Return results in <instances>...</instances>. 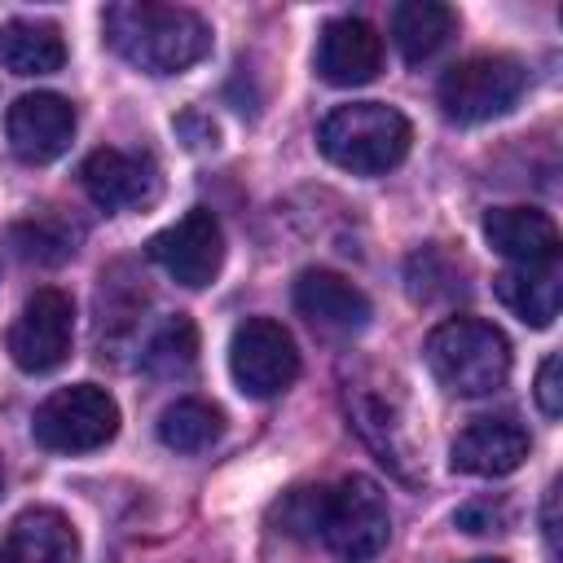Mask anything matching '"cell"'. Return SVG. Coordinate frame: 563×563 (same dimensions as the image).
Here are the masks:
<instances>
[{
  "instance_id": "13",
  "label": "cell",
  "mask_w": 563,
  "mask_h": 563,
  "mask_svg": "<svg viewBox=\"0 0 563 563\" xmlns=\"http://www.w3.org/2000/svg\"><path fill=\"white\" fill-rule=\"evenodd\" d=\"M79 180L101 211H132V207L154 202L158 194L154 163L141 154H123V150H92L79 167Z\"/></svg>"
},
{
  "instance_id": "25",
  "label": "cell",
  "mask_w": 563,
  "mask_h": 563,
  "mask_svg": "<svg viewBox=\"0 0 563 563\" xmlns=\"http://www.w3.org/2000/svg\"><path fill=\"white\" fill-rule=\"evenodd\" d=\"M475 563H506V559H475Z\"/></svg>"
},
{
  "instance_id": "5",
  "label": "cell",
  "mask_w": 563,
  "mask_h": 563,
  "mask_svg": "<svg viewBox=\"0 0 563 563\" xmlns=\"http://www.w3.org/2000/svg\"><path fill=\"white\" fill-rule=\"evenodd\" d=\"M523 84H528V70L519 57L475 53L444 70L440 110L453 123H488V119H501L506 110H515V101L523 97Z\"/></svg>"
},
{
  "instance_id": "21",
  "label": "cell",
  "mask_w": 563,
  "mask_h": 563,
  "mask_svg": "<svg viewBox=\"0 0 563 563\" xmlns=\"http://www.w3.org/2000/svg\"><path fill=\"white\" fill-rule=\"evenodd\" d=\"M141 365L154 374V378H185L194 365H198V330H194V321L189 317H167L154 334H150V343H145V352H141Z\"/></svg>"
},
{
  "instance_id": "2",
  "label": "cell",
  "mask_w": 563,
  "mask_h": 563,
  "mask_svg": "<svg viewBox=\"0 0 563 563\" xmlns=\"http://www.w3.org/2000/svg\"><path fill=\"white\" fill-rule=\"evenodd\" d=\"M427 369L457 396H488L510 374V343L493 321L449 317L427 334Z\"/></svg>"
},
{
  "instance_id": "3",
  "label": "cell",
  "mask_w": 563,
  "mask_h": 563,
  "mask_svg": "<svg viewBox=\"0 0 563 563\" xmlns=\"http://www.w3.org/2000/svg\"><path fill=\"white\" fill-rule=\"evenodd\" d=\"M317 141L334 167L356 172V176H378L409 154L413 132L400 110L383 101H352L325 114Z\"/></svg>"
},
{
  "instance_id": "18",
  "label": "cell",
  "mask_w": 563,
  "mask_h": 563,
  "mask_svg": "<svg viewBox=\"0 0 563 563\" xmlns=\"http://www.w3.org/2000/svg\"><path fill=\"white\" fill-rule=\"evenodd\" d=\"M457 31V13L440 0H409V4H396L391 9V40L400 48L405 62H427L435 57Z\"/></svg>"
},
{
  "instance_id": "11",
  "label": "cell",
  "mask_w": 563,
  "mask_h": 563,
  "mask_svg": "<svg viewBox=\"0 0 563 563\" xmlns=\"http://www.w3.org/2000/svg\"><path fill=\"white\" fill-rule=\"evenodd\" d=\"M383 66V35L365 18H334L317 35V75L334 88L369 84Z\"/></svg>"
},
{
  "instance_id": "24",
  "label": "cell",
  "mask_w": 563,
  "mask_h": 563,
  "mask_svg": "<svg viewBox=\"0 0 563 563\" xmlns=\"http://www.w3.org/2000/svg\"><path fill=\"white\" fill-rule=\"evenodd\" d=\"M537 405L545 418H559L563 413V387H559V352H550L537 369Z\"/></svg>"
},
{
  "instance_id": "1",
  "label": "cell",
  "mask_w": 563,
  "mask_h": 563,
  "mask_svg": "<svg viewBox=\"0 0 563 563\" xmlns=\"http://www.w3.org/2000/svg\"><path fill=\"white\" fill-rule=\"evenodd\" d=\"M106 44L145 75H180L211 53V26L180 4L119 0L101 13Z\"/></svg>"
},
{
  "instance_id": "4",
  "label": "cell",
  "mask_w": 563,
  "mask_h": 563,
  "mask_svg": "<svg viewBox=\"0 0 563 563\" xmlns=\"http://www.w3.org/2000/svg\"><path fill=\"white\" fill-rule=\"evenodd\" d=\"M308 528H317V537L339 559L365 563V559H374L387 545V537H391V510H387V497H383V488L374 479L347 475L330 493L317 488Z\"/></svg>"
},
{
  "instance_id": "14",
  "label": "cell",
  "mask_w": 563,
  "mask_h": 563,
  "mask_svg": "<svg viewBox=\"0 0 563 563\" xmlns=\"http://www.w3.org/2000/svg\"><path fill=\"white\" fill-rule=\"evenodd\" d=\"M295 308L325 334H356L369 325V299L330 268H303L295 277Z\"/></svg>"
},
{
  "instance_id": "7",
  "label": "cell",
  "mask_w": 563,
  "mask_h": 563,
  "mask_svg": "<svg viewBox=\"0 0 563 563\" xmlns=\"http://www.w3.org/2000/svg\"><path fill=\"white\" fill-rule=\"evenodd\" d=\"M229 369L242 396L268 400L299 378V347L273 317H246L229 339Z\"/></svg>"
},
{
  "instance_id": "26",
  "label": "cell",
  "mask_w": 563,
  "mask_h": 563,
  "mask_svg": "<svg viewBox=\"0 0 563 563\" xmlns=\"http://www.w3.org/2000/svg\"><path fill=\"white\" fill-rule=\"evenodd\" d=\"M0 488H4V462H0Z\"/></svg>"
},
{
  "instance_id": "12",
  "label": "cell",
  "mask_w": 563,
  "mask_h": 563,
  "mask_svg": "<svg viewBox=\"0 0 563 563\" xmlns=\"http://www.w3.org/2000/svg\"><path fill=\"white\" fill-rule=\"evenodd\" d=\"M528 449H532L528 431H523L515 418L497 413V418H475L466 431H457V440H453V449H449V462H453V471H462V475L497 479V475L519 471L523 457H528Z\"/></svg>"
},
{
  "instance_id": "19",
  "label": "cell",
  "mask_w": 563,
  "mask_h": 563,
  "mask_svg": "<svg viewBox=\"0 0 563 563\" xmlns=\"http://www.w3.org/2000/svg\"><path fill=\"white\" fill-rule=\"evenodd\" d=\"M0 62L13 75H53L66 66V40L53 22H9L0 31Z\"/></svg>"
},
{
  "instance_id": "16",
  "label": "cell",
  "mask_w": 563,
  "mask_h": 563,
  "mask_svg": "<svg viewBox=\"0 0 563 563\" xmlns=\"http://www.w3.org/2000/svg\"><path fill=\"white\" fill-rule=\"evenodd\" d=\"M484 238L515 264H554L559 229L537 207H493L484 216Z\"/></svg>"
},
{
  "instance_id": "22",
  "label": "cell",
  "mask_w": 563,
  "mask_h": 563,
  "mask_svg": "<svg viewBox=\"0 0 563 563\" xmlns=\"http://www.w3.org/2000/svg\"><path fill=\"white\" fill-rule=\"evenodd\" d=\"M9 242H13V251H18L22 260H35V264H62V260L75 255V229H66V224L53 220V216L13 224Z\"/></svg>"
},
{
  "instance_id": "17",
  "label": "cell",
  "mask_w": 563,
  "mask_h": 563,
  "mask_svg": "<svg viewBox=\"0 0 563 563\" xmlns=\"http://www.w3.org/2000/svg\"><path fill=\"white\" fill-rule=\"evenodd\" d=\"M493 290L519 321H528L537 330L554 325V317H559L563 290H559V268L554 264H515V268L493 277Z\"/></svg>"
},
{
  "instance_id": "6",
  "label": "cell",
  "mask_w": 563,
  "mask_h": 563,
  "mask_svg": "<svg viewBox=\"0 0 563 563\" xmlns=\"http://www.w3.org/2000/svg\"><path fill=\"white\" fill-rule=\"evenodd\" d=\"M35 444L53 449V453H92L101 444L114 440L119 431V405L106 387L97 383H75L53 391L35 418H31Z\"/></svg>"
},
{
  "instance_id": "10",
  "label": "cell",
  "mask_w": 563,
  "mask_h": 563,
  "mask_svg": "<svg viewBox=\"0 0 563 563\" xmlns=\"http://www.w3.org/2000/svg\"><path fill=\"white\" fill-rule=\"evenodd\" d=\"M4 136L22 163H53L75 141V106L57 92H26L9 106Z\"/></svg>"
},
{
  "instance_id": "23",
  "label": "cell",
  "mask_w": 563,
  "mask_h": 563,
  "mask_svg": "<svg viewBox=\"0 0 563 563\" xmlns=\"http://www.w3.org/2000/svg\"><path fill=\"white\" fill-rule=\"evenodd\" d=\"M457 528H466V532H506L510 510H506V501L484 497V501H471V506L457 510Z\"/></svg>"
},
{
  "instance_id": "9",
  "label": "cell",
  "mask_w": 563,
  "mask_h": 563,
  "mask_svg": "<svg viewBox=\"0 0 563 563\" xmlns=\"http://www.w3.org/2000/svg\"><path fill=\"white\" fill-rule=\"evenodd\" d=\"M150 260L180 286L202 290L216 282L220 264H224V233L220 220L207 207L185 211L176 224H167L163 233L150 238Z\"/></svg>"
},
{
  "instance_id": "15",
  "label": "cell",
  "mask_w": 563,
  "mask_h": 563,
  "mask_svg": "<svg viewBox=\"0 0 563 563\" xmlns=\"http://www.w3.org/2000/svg\"><path fill=\"white\" fill-rule=\"evenodd\" d=\"M0 563H79V537L62 510L31 506L0 537Z\"/></svg>"
},
{
  "instance_id": "8",
  "label": "cell",
  "mask_w": 563,
  "mask_h": 563,
  "mask_svg": "<svg viewBox=\"0 0 563 563\" xmlns=\"http://www.w3.org/2000/svg\"><path fill=\"white\" fill-rule=\"evenodd\" d=\"M70 339H75V303H70V295L57 290V286H40L22 303V312H18L13 330H9V356L26 374H48L70 356Z\"/></svg>"
},
{
  "instance_id": "20",
  "label": "cell",
  "mask_w": 563,
  "mask_h": 563,
  "mask_svg": "<svg viewBox=\"0 0 563 563\" xmlns=\"http://www.w3.org/2000/svg\"><path fill=\"white\" fill-rule=\"evenodd\" d=\"M220 431H224V413L198 396H180L158 413V440L176 453H202L220 440Z\"/></svg>"
}]
</instances>
